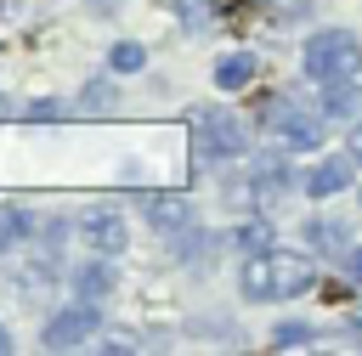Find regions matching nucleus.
<instances>
[{
    "label": "nucleus",
    "mask_w": 362,
    "mask_h": 356,
    "mask_svg": "<svg viewBox=\"0 0 362 356\" xmlns=\"http://www.w3.org/2000/svg\"><path fill=\"white\" fill-rule=\"evenodd\" d=\"M351 271H356V277H362V254H351Z\"/></svg>",
    "instance_id": "19"
},
{
    "label": "nucleus",
    "mask_w": 362,
    "mask_h": 356,
    "mask_svg": "<svg viewBox=\"0 0 362 356\" xmlns=\"http://www.w3.org/2000/svg\"><path fill=\"white\" fill-rule=\"evenodd\" d=\"M305 79L311 85H345V79H362V40L351 28H317L305 40Z\"/></svg>",
    "instance_id": "2"
},
{
    "label": "nucleus",
    "mask_w": 362,
    "mask_h": 356,
    "mask_svg": "<svg viewBox=\"0 0 362 356\" xmlns=\"http://www.w3.org/2000/svg\"><path fill=\"white\" fill-rule=\"evenodd\" d=\"M356 170H362V164H356L351 153H334V158H322V164L311 170L305 192H311V198H334V192H345V186L356 181Z\"/></svg>",
    "instance_id": "7"
},
{
    "label": "nucleus",
    "mask_w": 362,
    "mask_h": 356,
    "mask_svg": "<svg viewBox=\"0 0 362 356\" xmlns=\"http://www.w3.org/2000/svg\"><path fill=\"white\" fill-rule=\"evenodd\" d=\"M181 11H187V23H192V28H204V23H209V17H204V11H209V6H204V0H187V6H181Z\"/></svg>",
    "instance_id": "16"
},
{
    "label": "nucleus",
    "mask_w": 362,
    "mask_h": 356,
    "mask_svg": "<svg viewBox=\"0 0 362 356\" xmlns=\"http://www.w3.org/2000/svg\"><path fill=\"white\" fill-rule=\"evenodd\" d=\"M288 192V164L277 158V164H260L255 170V198H283Z\"/></svg>",
    "instance_id": "10"
},
{
    "label": "nucleus",
    "mask_w": 362,
    "mask_h": 356,
    "mask_svg": "<svg viewBox=\"0 0 362 356\" xmlns=\"http://www.w3.org/2000/svg\"><path fill=\"white\" fill-rule=\"evenodd\" d=\"M300 345H317V328H311V322H283V328H272V350H300Z\"/></svg>",
    "instance_id": "11"
},
{
    "label": "nucleus",
    "mask_w": 362,
    "mask_h": 356,
    "mask_svg": "<svg viewBox=\"0 0 362 356\" xmlns=\"http://www.w3.org/2000/svg\"><path fill=\"white\" fill-rule=\"evenodd\" d=\"M305 237H311V243H317V249H322V254H334V249H339V237H345V232H339V226H334V220H311V226H305Z\"/></svg>",
    "instance_id": "15"
},
{
    "label": "nucleus",
    "mask_w": 362,
    "mask_h": 356,
    "mask_svg": "<svg viewBox=\"0 0 362 356\" xmlns=\"http://www.w3.org/2000/svg\"><path fill=\"white\" fill-rule=\"evenodd\" d=\"M192 153H198V158H243V153H249V130H243L232 113L198 107V113H192Z\"/></svg>",
    "instance_id": "3"
},
{
    "label": "nucleus",
    "mask_w": 362,
    "mask_h": 356,
    "mask_svg": "<svg viewBox=\"0 0 362 356\" xmlns=\"http://www.w3.org/2000/svg\"><path fill=\"white\" fill-rule=\"evenodd\" d=\"M351 158L362 164V119H356V130H351Z\"/></svg>",
    "instance_id": "18"
},
{
    "label": "nucleus",
    "mask_w": 362,
    "mask_h": 356,
    "mask_svg": "<svg viewBox=\"0 0 362 356\" xmlns=\"http://www.w3.org/2000/svg\"><path fill=\"white\" fill-rule=\"evenodd\" d=\"M311 283H317L311 260L283 254V249H255V254L243 260V271H238V288H243L249 299H288V294H305Z\"/></svg>",
    "instance_id": "1"
},
{
    "label": "nucleus",
    "mask_w": 362,
    "mask_h": 356,
    "mask_svg": "<svg viewBox=\"0 0 362 356\" xmlns=\"http://www.w3.org/2000/svg\"><path fill=\"white\" fill-rule=\"evenodd\" d=\"M238 243H249V249H266V226H243V232H238Z\"/></svg>",
    "instance_id": "17"
},
{
    "label": "nucleus",
    "mask_w": 362,
    "mask_h": 356,
    "mask_svg": "<svg viewBox=\"0 0 362 356\" xmlns=\"http://www.w3.org/2000/svg\"><path fill=\"white\" fill-rule=\"evenodd\" d=\"M255 73H260V62H255L249 51H232V57H221V68H215V85H221V90H243Z\"/></svg>",
    "instance_id": "9"
},
{
    "label": "nucleus",
    "mask_w": 362,
    "mask_h": 356,
    "mask_svg": "<svg viewBox=\"0 0 362 356\" xmlns=\"http://www.w3.org/2000/svg\"><path fill=\"white\" fill-rule=\"evenodd\" d=\"M74 283H79V294H85V299L113 294V271H107V266H79V277H74Z\"/></svg>",
    "instance_id": "13"
},
{
    "label": "nucleus",
    "mask_w": 362,
    "mask_h": 356,
    "mask_svg": "<svg viewBox=\"0 0 362 356\" xmlns=\"http://www.w3.org/2000/svg\"><path fill=\"white\" fill-rule=\"evenodd\" d=\"M362 107V96H356V79H345V85H328V119H351Z\"/></svg>",
    "instance_id": "12"
},
{
    "label": "nucleus",
    "mask_w": 362,
    "mask_h": 356,
    "mask_svg": "<svg viewBox=\"0 0 362 356\" xmlns=\"http://www.w3.org/2000/svg\"><path fill=\"white\" fill-rule=\"evenodd\" d=\"M260 124H266V130H277L288 147H317V141H322V119H311V113H305V107H294L288 96L260 102Z\"/></svg>",
    "instance_id": "4"
},
{
    "label": "nucleus",
    "mask_w": 362,
    "mask_h": 356,
    "mask_svg": "<svg viewBox=\"0 0 362 356\" xmlns=\"http://www.w3.org/2000/svg\"><path fill=\"white\" fill-rule=\"evenodd\" d=\"M147 220H153L158 232L181 237V232L192 226V203H187V198H147Z\"/></svg>",
    "instance_id": "8"
},
{
    "label": "nucleus",
    "mask_w": 362,
    "mask_h": 356,
    "mask_svg": "<svg viewBox=\"0 0 362 356\" xmlns=\"http://www.w3.org/2000/svg\"><path fill=\"white\" fill-rule=\"evenodd\" d=\"M0 350H11V339H6V328H0Z\"/></svg>",
    "instance_id": "20"
},
{
    "label": "nucleus",
    "mask_w": 362,
    "mask_h": 356,
    "mask_svg": "<svg viewBox=\"0 0 362 356\" xmlns=\"http://www.w3.org/2000/svg\"><path fill=\"white\" fill-rule=\"evenodd\" d=\"M141 62H147V51H141V45H130V40L107 51V68H113V73H136Z\"/></svg>",
    "instance_id": "14"
},
{
    "label": "nucleus",
    "mask_w": 362,
    "mask_h": 356,
    "mask_svg": "<svg viewBox=\"0 0 362 356\" xmlns=\"http://www.w3.org/2000/svg\"><path fill=\"white\" fill-rule=\"evenodd\" d=\"M79 232H85V249H90V254H102V260L124 254V243H130V226H124V215H119V209H90V215L79 220Z\"/></svg>",
    "instance_id": "6"
},
{
    "label": "nucleus",
    "mask_w": 362,
    "mask_h": 356,
    "mask_svg": "<svg viewBox=\"0 0 362 356\" xmlns=\"http://www.w3.org/2000/svg\"><path fill=\"white\" fill-rule=\"evenodd\" d=\"M96 328H102V322H96V311H90V299H85V305L57 311V316L45 322L40 345H45V350H79V345H90V333H96Z\"/></svg>",
    "instance_id": "5"
}]
</instances>
